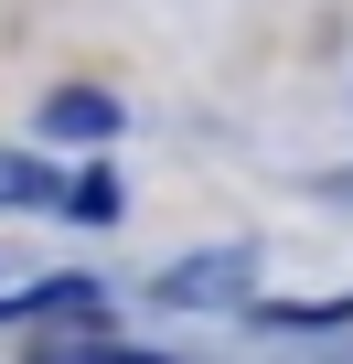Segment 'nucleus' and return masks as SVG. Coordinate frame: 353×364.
I'll list each match as a JSON object with an SVG mask.
<instances>
[{"label":"nucleus","mask_w":353,"mask_h":364,"mask_svg":"<svg viewBox=\"0 0 353 364\" xmlns=\"http://www.w3.org/2000/svg\"><path fill=\"white\" fill-rule=\"evenodd\" d=\"M246 279H257V247H214V257L161 268L150 300H161V311H225V300H246Z\"/></svg>","instance_id":"nucleus-1"},{"label":"nucleus","mask_w":353,"mask_h":364,"mask_svg":"<svg viewBox=\"0 0 353 364\" xmlns=\"http://www.w3.org/2000/svg\"><path fill=\"white\" fill-rule=\"evenodd\" d=\"M0 204H65L54 161H22V150H0Z\"/></svg>","instance_id":"nucleus-4"},{"label":"nucleus","mask_w":353,"mask_h":364,"mask_svg":"<svg viewBox=\"0 0 353 364\" xmlns=\"http://www.w3.org/2000/svg\"><path fill=\"white\" fill-rule=\"evenodd\" d=\"M107 129H118V97H97V86L43 97V139H107Z\"/></svg>","instance_id":"nucleus-2"},{"label":"nucleus","mask_w":353,"mask_h":364,"mask_svg":"<svg viewBox=\"0 0 353 364\" xmlns=\"http://www.w3.org/2000/svg\"><path fill=\"white\" fill-rule=\"evenodd\" d=\"M11 321H97V289L86 279H54V289H22V300H0Z\"/></svg>","instance_id":"nucleus-3"},{"label":"nucleus","mask_w":353,"mask_h":364,"mask_svg":"<svg viewBox=\"0 0 353 364\" xmlns=\"http://www.w3.org/2000/svg\"><path fill=\"white\" fill-rule=\"evenodd\" d=\"M65 215H75V225H118V182H107V171H75V182H65Z\"/></svg>","instance_id":"nucleus-6"},{"label":"nucleus","mask_w":353,"mask_h":364,"mask_svg":"<svg viewBox=\"0 0 353 364\" xmlns=\"http://www.w3.org/2000/svg\"><path fill=\"white\" fill-rule=\"evenodd\" d=\"M257 321L268 332H332V321H353V300H268Z\"/></svg>","instance_id":"nucleus-5"}]
</instances>
